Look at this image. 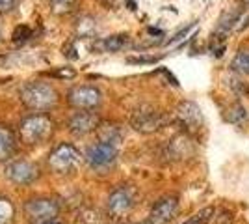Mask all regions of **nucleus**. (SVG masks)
Returning <instances> with one entry per match:
<instances>
[{
    "instance_id": "nucleus-13",
    "label": "nucleus",
    "mask_w": 249,
    "mask_h": 224,
    "mask_svg": "<svg viewBox=\"0 0 249 224\" xmlns=\"http://www.w3.org/2000/svg\"><path fill=\"white\" fill-rule=\"evenodd\" d=\"M128 43H130V38L126 34H115V36L95 41L93 49L101 51V53H117V51H123Z\"/></svg>"
},
{
    "instance_id": "nucleus-24",
    "label": "nucleus",
    "mask_w": 249,
    "mask_h": 224,
    "mask_svg": "<svg viewBox=\"0 0 249 224\" xmlns=\"http://www.w3.org/2000/svg\"><path fill=\"white\" fill-rule=\"evenodd\" d=\"M140 224H149V223H140Z\"/></svg>"
},
{
    "instance_id": "nucleus-21",
    "label": "nucleus",
    "mask_w": 249,
    "mask_h": 224,
    "mask_svg": "<svg viewBox=\"0 0 249 224\" xmlns=\"http://www.w3.org/2000/svg\"><path fill=\"white\" fill-rule=\"evenodd\" d=\"M52 75L54 77H60V79H73L76 73H74V69H71V67H60V69L52 71Z\"/></svg>"
},
{
    "instance_id": "nucleus-18",
    "label": "nucleus",
    "mask_w": 249,
    "mask_h": 224,
    "mask_svg": "<svg viewBox=\"0 0 249 224\" xmlns=\"http://www.w3.org/2000/svg\"><path fill=\"white\" fill-rule=\"evenodd\" d=\"M51 2V10L54 15H67L74 8L76 0H49Z\"/></svg>"
},
{
    "instance_id": "nucleus-7",
    "label": "nucleus",
    "mask_w": 249,
    "mask_h": 224,
    "mask_svg": "<svg viewBox=\"0 0 249 224\" xmlns=\"http://www.w3.org/2000/svg\"><path fill=\"white\" fill-rule=\"evenodd\" d=\"M67 101L78 110H93L101 105L103 94L95 86H74L67 94Z\"/></svg>"
},
{
    "instance_id": "nucleus-2",
    "label": "nucleus",
    "mask_w": 249,
    "mask_h": 224,
    "mask_svg": "<svg viewBox=\"0 0 249 224\" xmlns=\"http://www.w3.org/2000/svg\"><path fill=\"white\" fill-rule=\"evenodd\" d=\"M52 133H54V122L47 114H30L19 125L21 140L28 146L43 144L47 139H51Z\"/></svg>"
},
{
    "instance_id": "nucleus-4",
    "label": "nucleus",
    "mask_w": 249,
    "mask_h": 224,
    "mask_svg": "<svg viewBox=\"0 0 249 224\" xmlns=\"http://www.w3.org/2000/svg\"><path fill=\"white\" fill-rule=\"evenodd\" d=\"M80 151L74 148L73 144H58L56 148L49 153V168L56 174H69L80 164Z\"/></svg>"
},
{
    "instance_id": "nucleus-23",
    "label": "nucleus",
    "mask_w": 249,
    "mask_h": 224,
    "mask_svg": "<svg viewBox=\"0 0 249 224\" xmlns=\"http://www.w3.org/2000/svg\"><path fill=\"white\" fill-rule=\"evenodd\" d=\"M47 224H62V223H58V221H52V223H47Z\"/></svg>"
},
{
    "instance_id": "nucleus-9",
    "label": "nucleus",
    "mask_w": 249,
    "mask_h": 224,
    "mask_svg": "<svg viewBox=\"0 0 249 224\" xmlns=\"http://www.w3.org/2000/svg\"><path fill=\"white\" fill-rule=\"evenodd\" d=\"M6 178L17 185H30L39 178V168L28 161H13L6 166Z\"/></svg>"
},
{
    "instance_id": "nucleus-1",
    "label": "nucleus",
    "mask_w": 249,
    "mask_h": 224,
    "mask_svg": "<svg viewBox=\"0 0 249 224\" xmlns=\"http://www.w3.org/2000/svg\"><path fill=\"white\" fill-rule=\"evenodd\" d=\"M21 101L32 110H49L58 103V92L47 82L32 81L21 88Z\"/></svg>"
},
{
    "instance_id": "nucleus-16",
    "label": "nucleus",
    "mask_w": 249,
    "mask_h": 224,
    "mask_svg": "<svg viewBox=\"0 0 249 224\" xmlns=\"http://www.w3.org/2000/svg\"><path fill=\"white\" fill-rule=\"evenodd\" d=\"M15 207L8 198H0V224H13Z\"/></svg>"
},
{
    "instance_id": "nucleus-8",
    "label": "nucleus",
    "mask_w": 249,
    "mask_h": 224,
    "mask_svg": "<svg viewBox=\"0 0 249 224\" xmlns=\"http://www.w3.org/2000/svg\"><path fill=\"white\" fill-rule=\"evenodd\" d=\"M136 194L132 187H117L108 198V213L114 219H121L134 207Z\"/></svg>"
},
{
    "instance_id": "nucleus-17",
    "label": "nucleus",
    "mask_w": 249,
    "mask_h": 224,
    "mask_svg": "<svg viewBox=\"0 0 249 224\" xmlns=\"http://www.w3.org/2000/svg\"><path fill=\"white\" fill-rule=\"evenodd\" d=\"M231 67L242 75H249V51H240V53L234 56Z\"/></svg>"
},
{
    "instance_id": "nucleus-15",
    "label": "nucleus",
    "mask_w": 249,
    "mask_h": 224,
    "mask_svg": "<svg viewBox=\"0 0 249 224\" xmlns=\"http://www.w3.org/2000/svg\"><path fill=\"white\" fill-rule=\"evenodd\" d=\"M76 32L80 38H91L97 32V21L89 15H84L76 21Z\"/></svg>"
},
{
    "instance_id": "nucleus-12",
    "label": "nucleus",
    "mask_w": 249,
    "mask_h": 224,
    "mask_svg": "<svg viewBox=\"0 0 249 224\" xmlns=\"http://www.w3.org/2000/svg\"><path fill=\"white\" fill-rule=\"evenodd\" d=\"M177 209H178V200L175 196L158 200L149 213V224H167L169 221H173Z\"/></svg>"
},
{
    "instance_id": "nucleus-6",
    "label": "nucleus",
    "mask_w": 249,
    "mask_h": 224,
    "mask_svg": "<svg viewBox=\"0 0 249 224\" xmlns=\"http://www.w3.org/2000/svg\"><path fill=\"white\" fill-rule=\"evenodd\" d=\"M167 123V118L164 112L151 107H143L136 110L130 118V125L140 133H155Z\"/></svg>"
},
{
    "instance_id": "nucleus-3",
    "label": "nucleus",
    "mask_w": 249,
    "mask_h": 224,
    "mask_svg": "<svg viewBox=\"0 0 249 224\" xmlns=\"http://www.w3.org/2000/svg\"><path fill=\"white\" fill-rule=\"evenodd\" d=\"M60 215V204L52 198H32L24 204V217L30 224H47Z\"/></svg>"
},
{
    "instance_id": "nucleus-5",
    "label": "nucleus",
    "mask_w": 249,
    "mask_h": 224,
    "mask_svg": "<svg viewBox=\"0 0 249 224\" xmlns=\"http://www.w3.org/2000/svg\"><path fill=\"white\" fill-rule=\"evenodd\" d=\"M84 159L91 170H106V168L114 166V163L117 161V146L114 142L101 140L86 149Z\"/></svg>"
},
{
    "instance_id": "nucleus-25",
    "label": "nucleus",
    "mask_w": 249,
    "mask_h": 224,
    "mask_svg": "<svg viewBox=\"0 0 249 224\" xmlns=\"http://www.w3.org/2000/svg\"><path fill=\"white\" fill-rule=\"evenodd\" d=\"M246 2H248V4H249V0H246Z\"/></svg>"
},
{
    "instance_id": "nucleus-19",
    "label": "nucleus",
    "mask_w": 249,
    "mask_h": 224,
    "mask_svg": "<svg viewBox=\"0 0 249 224\" xmlns=\"http://www.w3.org/2000/svg\"><path fill=\"white\" fill-rule=\"evenodd\" d=\"M229 122H232V123H236V125H240V123H244V122H246V108L242 107L240 103L232 105V108H231V116H229Z\"/></svg>"
},
{
    "instance_id": "nucleus-14",
    "label": "nucleus",
    "mask_w": 249,
    "mask_h": 224,
    "mask_svg": "<svg viewBox=\"0 0 249 224\" xmlns=\"http://www.w3.org/2000/svg\"><path fill=\"white\" fill-rule=\"evenodd\" d=\"M15 146H17V140L13 131L8 125H0V161L11 159Z\"/></svg>"
},
{
    "instance_id": "nucleus-11",
    "label": "nucleus",
    "mask_w": 249,
    "mask_h": 224,
    "mask_svg": "<svg viewBox=\"0 0 249 224\" xmlns=\"http://www.w3.org/2000/svg\"><path fill=\"white\" fill-rule=\"evenodd\" d=\"M99 125H101V118L91 110H78L69 120V131L76 137L89 135L95 129H99Z\"/></svg>"
},
{
    "instance_id": "nucleus-20",
    "label": "nucleus",
    "mask_w": 249,
    "mask_h": 224,
    "mask_svg": "<svg viewBox=\"0 0 249 224\" xmlns=\"http://www.w3.org/2000/svg\"><path fill=\"white\" fill-rule=\"evenodd\" d=\"M210 213H212V209L208 207V209H205V211H199L197 215H194V217H192L190 221H186L184 224H201V223H205Z\"/></svg>"
},
{
    "instance_id": "nucleus-10",
    "label": "nucleus",
    "mask_w": 249,
    "mask_h": 224,
    "mask_svg": "<svg viewBox=\"0 0 249 224\" xmlns=\"http://www.w3.org/2000/svg\"><path fill=\"white\" fill-rule=\"evenodd\" d=\"M177 122L190 133H197L203 127V114L201 108L194 101H182L175 110Z\"/></svg>"
},
{
    "instance_id": "nucleus-22",
    "label": "nucleus",
    "mask_w": 249,
    "mask_h": 224,
    "mask_svg": "<svg viewBox=\"0 0 249 224\" xmlns=\"http://www.w3.org/2000/svg\"><path fill=\"white\" fill-rule=\"evenodd\" d=\"M17 4V0H0V11H10Z\"/></svg>"
}]
</instances>
